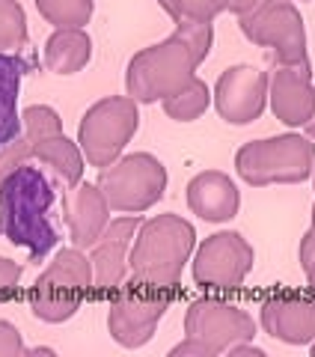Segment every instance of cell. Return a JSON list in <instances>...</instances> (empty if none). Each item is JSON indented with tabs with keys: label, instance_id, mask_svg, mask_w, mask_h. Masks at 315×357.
Segmentation results:
<instances>
[{
	"label": "cell",
	"instance_id": "obj_34",
	"mask_svg": "<svg viewBox=\"0 0 315 357\" xmlns=\"http://www.w3.org/2000/svg\"><path fill=\"white\" fill-rule=\"evenodd\" d=\"M312 182H315V170H312Z\"/></svg>",
	"mask_w": 315,
	"mask_h": 357
},
{
	"label": "cell",
	"instance_id": "obj_18",
	"mask_svg": "<svg viewBox=\"0 0 315 357\" xmlns=\"http://www.w3.org/2000/svg\"><path fill=\"white\" fill-rule=\"evenodd\" d=\"M187 206L197 218L208 223H226L238 215L241 194L226 173L206 170L187 182Z\"/></svg>",
	"mask_w": 315,
	"mask_h": 357
},
{
	"label": "cell",
	"instance_id": "obj_30",
	"mask_svg": "<svg viewBox=\"0 0 315 357\" xmlns=\"http://www.w3.org/2000/svg\"><path fill=\"white\" fill-rule=\"evenodd\" d=\"M259 3V0H232V15H244Z\"/></svg>",
	"mask_w": 315,
	"mask_h": 357
},
{
	"label": "cell",
	"instance_id": "obj_33",
	"mask_svg": "<svg viewBox=\"0 0 315 357\" xmlns=\"http://www.w3.org/2000/svg\"><path fill=\"white\" fill-rule=\"evenodd\" d=\"M312 229H315V206H312Z\"/></svg>",
	"mask_w": 315,
	"mask_h": 357
},
{
	"label": "cell",
	"instance_id": "obj_11",
	"mask_svg": "<svg viewBox=\"0 0 315 357\" xmlns=\"http://www.w3.org/2000/svg\"><path fill=\"white\" fill-rule=\"evenodd\" d=\"M170 310V298L164 292L122 283L116 289V298L107 307V331L119 345L125 349H140L152 340L158 321Z\"/></svg>",
	"mask_w": 315,
	"mask_h": 357
},
{
	"label": "cell",
	"instance_id": "obj_4",
	"mask_svg": "<svg viewBox=\"0 0 315 357\" xmlns=\"http://www.w3.org/2000/svg\"><path fill=\"white\" fill-rule=\"evenodd\" d=\"M235 170L253 188L307 182L315 170V140H309L307 134L250 140L235 155Z\"/></svg>",
	"mask_w": 315,
	"mask_h": 357
},
{
	"label": "cell",
	"instance_id": "obj_20",
	"mask_svg": "<svg viewBox=\"0 0 315 357\" xmlns=\"http://www.w3.org/2000/svg\"><path fill=\"white\" fill-rule=\"evenodd\" d=\"M93 60V39L86 30H54L42 51V63L54 75H77Z\"/></svg>",
	"mask_w": 315,
	"mask_h": 357
},
{
	"label": "cell",
	"instance_id": "obj_32",
	"mask_svg": "<svg viewBox=\"0 0 315 357\" xmlns=\"http://www.w3.org/2000/svg\"><path fill=\"white\" fill-rule=\"evenodd\" d=\"M309 349H312V357H315V340H312V342H309Z\"/></svg>",
	"mask_w": 315,
	"mask_h": 357
},
{
	"label": "cell",
	"instance_id": "obj_7",
	"mask_svg": "<svg viewBox=\"0 0 315 357\" xmlns=\"http://www.w3.org/2000/svg\"><path fill=\"white\" fill-rule=\"evenodd\" d=\"M140 128V107L131 96H107L84 114L77 126V146L93 167L114 164Z\"/></svg>",
	"mask_w": 315,
	"mask_h": 357
},
{
	"label": "cell",
	"instance_id": "obj_22",
	"mask_svg": "<svg viewBox=\"0 0 315 357\" xmlns=\"http://www.w3.org/2000/svg\"><path fill=\"white\" fill-rule=\"evenodd\" d=\"M161 105H164V114L170 119H176V122H194V119H199L208 110L211 89H208L206 81L194 77V81H190L185 89H178L176 96H167Z\"/></svg>",
	"mask_w": 315,
	"mask_h": 357
},
{
	"label": "cell",
	"instance_id": "obj_17",
	"mask_svg": "<svg viewBox=\"0 0 315 357\" xmlns=\"http://www.w3.org/2000/svg\"><path fill=\"white\" fill-rule=\"evenodd\" d=\"M265 333L289 345H309L315 340V301L307 298H268L259 310Z\"/></svg>",
	"mask_w": 315,
	"mask_h": 357
},
{
	"label": "cell",
	"instance_id": "obj_19",
	"mask_svg": "<svg viewBox=\"0 0 315 357\" xmlns=\"http://www.w3.org/2000/svg\"><path fill=\"white\" fill-rule=\"evenodd\" d=\"M27 72L30 60H24L21 54L0 51V149L24 134V122H21L18 114V96Z\"/></svg>",
	"mask_w": 315,
	"mask_h": 357
},
{
	"label": "cell",
	"instance_id": "obj_3",
	"mask_svg": "<svg viewBox=\"0 0 315 357\" xmlns=\"http://www.w3.org/2000/svg\"><path fill=\"white\" fill-rule=\"evenodd\" d=\"M197 248L194 227L178 215H158L140 223L128 250V283L170 295Z\"/></svg>",
	"mask_w": 315,
	"mask_h": 357
},
{
	"label": "cell",
	"instance_id": "obj_29",
	"mask_svg": "<svg viewBox=\"0 0 315 357\" xmlns=\"http://www.w3.org/2000/svg\"><path fill=\"white\" fill-rule=\"evenodd\" d=\"M170 354H173V357H190V354H197V357H217L206 342L197 340V337H185L178 345H173Z\"/></svg>",
	"mask_w": 315,
	"mask_h": 357
},
{
	"label": "cell",
	"instance_id": "obj_28",
	"mask_svg": "<svg viewBox=\"0 0 315 357\" xmlns=\"http://www.w3.org/2000/svg\"><path fill=\"white\" fill-rule=\"evenodd\" d=\"M300 268L307 274V283L315 292V229H309L307 236L300 238Z\"/></svg>",
	"mask_w": 315,
	"mask_h": 357
},
{
	"label": "cell",
	"instance_id": "obj_10",
	"mask_svg": "<svg viewBox=\"0 0 315 357\" xmlns=\"http://www.w3.org/2000/svg\"><path fill=\"white\" fill-rule=\"evenodd\" d=\"M256 253L253 244L247 241L241 232L223 229L208 236L197 248L194 256V280L202 289H217V292H229V289H241L247 274L253 271Z\"/></svg>",
	"mask_w": 315,
	"mask_h": 357
},
{
	"label": "cell",
	"instance_id": "obj_14",
	"mask_svg": "<svg viewBox=\"0 0 315 357\" xmlns=\"http://www.w3.org/2000/svg\"><path fill=\"white\" fill-rule=\"evenodd\" d=\"M143 218L125 215L107 223L101 238L93 244L89 262H93V280L98 292H116V289L128 280V250L134 244Z\"/></svg>",
	"mask_w": 315,
	"mask_h": 357
},
{
	"label": "cell",
	"instance_id": "obj_1",
	"mask_svg": "<svg viewBox=\"0 0 315 357\" xmlns=\"http://www.w3.org/2000/svg\"><path fill=\"white\" fill-rule=\"evenodd\" d=\"M215 24H182L173 36L149 45L128 60L125 89L137 105L164 102L197 77L202 60L211 54Z\"/></svg>",
	"mask_w": 315,
	"mask_h": 357
},
{
	"label": "cell",
	"instance_id": "obj_23",
	"mask_svg": "<svg viewBox=\"0 0 315 357\" xmlns=\"http://www.w3.org/2000/svg\"><path fill=\"white\" fill-rule=\"evenodd\" d=\"M161 9L182 24H215V18L223 13H232V0H158Z\"/></svg>",
	"mask_w": 315,
	"mask_h": 357
},
{
	"label": "cell",
	"instance_id": "obj_15",
	"mask_svg": "<svg viewBox=\"0 0 315 357\" xmlns=\"http://www.w3.org/2000/svg\"><path fill=\"white\" fill-rule=\"evenodd\" d=\"M268 102L274 116L289 128H303L315 110L312 66H274L268 81Z\"/></svg>",
	"mask_w": 315,
	"mask_h": 357
},
{
	"label": "cell",
	"instance_id": "obj_9",
	"mask_svg": "<svg viewBox=\"0 0 315 357\" xmlns=\"http://www.w3.org/2000/svg\"><path fill=\"white\" fill-rule=\"evenodd\" d=\"M21 122H24V137L30 143L33 158H39L45 167H51L57 182L63 188H69V191L81 185L86 158L81 146L66 137L57 110L48 105H30L21 110Z\"/></svg>",
	"mask_w": 315,
	"mask_h": 357
},
{
	"label": "cell",
	"instance_id": "obj_8",
	"mask_svg": "<svg viewBox=\"0 0 315 357\" xmlns=\"http://www.w3.org/2000/svg\"><path fill=\"white\" fill-rule=\"evenodd\" d=\"M238 27L253 45L271 48L274 66L309 63L307 27L291 0H259L250 13L238 15Z\"/></svg>",
	"mask_w": 315,
	"mask_h": 357
},
{
	"label": "cell",
	"instance_id": "obj_27",
	"mask_svg": "<svg viewBox=\"0 0 315 357\" xmlns=\"http://www.w3.org/2000/svg\"><path fill=\"white\" fill-rule=\"evenodd\" d=\"M21 274H24V265L15 262V259H6V256H0V301L18 292Z\"/></svg>",
	"mask_w": 315,
	"mask_h": 357
},
{
	"label": "cell",
	"instance_id": "obj_21",
	"mask_svg": "<svg viewBox=\"0 0 315 357\" xmlns=\"http://www.w3.org/2000/svg\"><path fill=\"white\" fill-rule=\"evenodd\" d=\"M36 9L54 30H84L93 18L95 0H36Z\"/></svg>",
	"mask_w": 315,
	"mask_h": 357
},
{
	"label": "cell",
	"instance_id": "obj_26",
	"mask_svg": "<svg viewBox=\"0 0 315 357\" xmlns=\"http://www.w3.org/2000/svg\"><path fill=\"white\" fill-rule=\"evenodd\" d=\"M21 354H27L21 331L13 325V321L0 319V357H21Z\"/></svg>",
	"mask_w": 315,
	"mask_h": 357
},
{
	"label": "cell",
	"instance_id": "obj_12",
	"mask_svg": "<svg viewBox=\"0 0 315 357\" xmlns=\"http://www.w3.org/2000/svg\"><path fill=\"white\" fill-rule=\"evenodd\" d=\"M185 333L197 337L215 354H226L235 342L256 337V321L247 310L217 298L194 301L185 312Z\"/></svg>",
	"mask_w": 315,
	"mask_h": 357
},
{
	"label": "cell",
	"instance_id": "obj_25",
	"mask_svg": "<svg viewBox=\"0 0 315 357\" xmlns=\"http://www.w3.org/2000/svg\"><path fill=\"white\" fill-rule=\"evenodd\" d=\"M33 158V152H30V143H27V137L21 134L18 140H13V143H6L3 149H0V185H3V178L15 170V167H21L24 161H30Z\"/></svg>",
	"mask_w": 315,
	"mask_h": 357
},
{
	"label": "cell",
	"instance_id": "obj_2",
	"mask_svg": "<svg viewBox=\"0 0 315 357\" xmlns=\"http://www.w3.org/2000/svg\"><path fill=\"white\" fill-rule=\"evenodd\" d=\"M57 188L39 167L24 161L0 185V236L15 248H27V262H42L60 244L54 223Z\"/></svg>",
	"mask_w": 315,
	"mask_h": 357
},
{
	"label": "cell",
	"instance_id": "obj_6",
	"mask_svg": "<svg viewBox=\"0 0 315 357\" xmlns=\"http://www.w3.org/2000/svg\"><path fill=\"white\" fill-rule=\"evenodd\" d=\"M110 211L140 215L167 194V167L149 152L119 155L114 164L101 167L98 182Z\"/></svg>",
	"mask_w": 315,
	"mask_h": 357
},
{
	"label": "cell",
	"instance_id": "obj_13",
	"mask_svg": "<svg viewBox=\"0 0 315 357\" xmlns=\"http://www.w3.org/2000/svg\"><path fill=\"white\" fill-rule=\"evenodd\" d=\"M268 81H271V75L259 72L253 66H229L217 77L215 93H211V102H215L220 119H226L229 126L256 122L268 102Z\"/></svg>",
	"mask_w": 315,
	"mask_h": 357
},
{
	"label": "cell",
	"instance_id": "obj_24",
	"mask_svg": "<svg viewBox=\"0 0 315 357\" xmlns=\"http://www.w3.org/2000/svg\"><path fill=\"white\" fill-rule=\"evenodd\" d=\"M30 45L27 15L18 0H0V51L21 54Z\"/></svg>",
	"mask_w": 315,
	"mask_h": 357
},
{
	"label": "cell",
	"instance_id": "obj_31",
	"mask_svg": "<svg viewBox=\"0 0 315 357\" xmlns=\"http://www.w3.org/2000/svg\"><path fill=\"white\" fill-rule=\"evenodd\" d=\"M303 134H307L309 140H315V110H312V116H309V122L303 126Z\"/></svg>",
	"mask_w": 315,
	"mask_h": 357
},
{
	"label": "cell",
	"instance_id": "obj_16",
	"mask_svg": "<svg viewBox=\"0 0 315 357\" xmlns=\"http://www.w3.org/2000/svg\"><path fill=\"white\" fill-rule=\"evenodd\" d=\"M63 215L66 227H69V238L75 248L89 250L101 238V232L110 223V206L98 185H77L72 188V194L63 197Z\"/></svg>",
	"mask_w": 315,
	"mask_h": 357
},
{
	"label": "cell",
	"instance_id": "obj_35",
	"mask_svg": "<svg viewBox=\"0 0 315 357\" xmlns=\"http://www.w3.org/2000/svg\"><path fill=\"white\" fill-rule=\"evenodd\" d=\"M300 3H307V0H300Z\"/></svg>",
	"mask_w": 315,
	"mask_h": 357
},
{
	"label": "cell",
	"instance_id": "obj_5",
	"mask_svg": "<svg viewBox=\"0 0 315 357\" xmlns=\"http://www.w3.org/2000/svg\"><path fill=\"white\" fill-rule=\"evenodd\" d=\"M95 289L93 262L81 248H63L39 274L30 292V312L48 325L69 321Z\"/></svg>",
	"mask_w": 315,
	"mask_h": 357
}]
</instances>
